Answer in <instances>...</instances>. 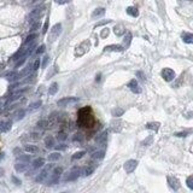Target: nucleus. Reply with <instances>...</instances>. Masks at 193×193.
I'll use <instances>...</instances> for the list:
<instances>
[{
    "label": "nucleus",
    "instance_id": "37998d69",
    "mask_svg": "<svg viewBox=\"0 0 193 193\" xmlns=\"http://www.w3.org/2000/svg\"><path fill=\"white\" fill-rule=\"evenodd\" d=\"M39 66H40V60H39V59H36L35 62L33 63V70H37V69H39Z\"/></svg>",
    "mask_w": 193,
    "mask_h": 193
},
{
    "label": "nucleus",
    "instance_id": "a18cd8bd",
    "mask_svg": "<svg viewBox=\"0 0 193 193\" xmlns=\"http://www.w3.org/2000/svg\"><path fill=\"white\" fill-rule=\"evenodd\" d=\"M46 124H47V121H40V122H37V127H40V128H45Z\"/></svg>",
    "mask_w": 193,
    "mask_h": 193
},
{
    "label": "nucleus",
    "instance_id": "aec40b11",
    "mask_svg": "<svg viewBox=\"0 0 193 193\" xmlns=\"http://www.w3.org/2000/svg\"><path fill=\"white\" fill-rule=\"evenodd\" d=\"M104 13H105V8L104 7H98V8H95L94 11H93L92 17L93 18H98V17H101Z\"/></svg>",
    "mask_w": 193,
    "mask_h": 193
},
{
    "label": "nucleus",
    "instance_id": "5701e85b",
    "mask_svg": "<svg viewBox=\"0 0 193 193\" xmlns=\"http://www.w3.org/2000/svg\"><path fill=\"white\" fill-rule=\"evenodd\" d=\"M6 80H8V81H16L17 78H19V74H17L16 71H11V73H8V74H6Z\"/></svg>",
    "mask_w": 193,
    "mask_h": 193
},
{
    "label": "nucleus",
    "instance_id": "473e14b6",
    "mask_svg": "<svg viewBox=\"0 0 193 193\" xmlns=\"http://www.w3.org/2000/svg\"><path fill=\"white\" fill-rule=\"evenodd\" d=\"M41 106V101H36V103H33L32 105L29 106V111H33V110H36Z\"/></svg>",
    "mask_w": 193,
    "mask_h": 193
},
{
    "label": "nucleus",
    "instance_id": "603ef678",
    "mask_svg": "<svg viewBox=\"0 0 193 193\" xmlns=\"http://www.w3.org/2000/svg\"><path fill=\"white\" fill-rule=\"evenodd\" d=\"M30 138H32L33 140H39V139H40V134H37V133H33Z\"/></svg>",
    "mask_w": 193,
    "mask_h": 193
},
{
    "label": "nucleus",
    "instance_id": "2f4dec72",
    "mask_svg": "<svg viewBox=\"0 0 193 193\" xmlns=\"http://www.w3.org/2000/svg\"><path fill=\"white\" fill-rule=\"evenodd\" d=\"M83 156H85V151H78V152H76V153L71 157V159H73V160H76V159L82 158Z\"/></svg>",
    "mask_w": 193,
    "mask_h": 193
},
{
    "label": "nucleus",
    "instance_id": "a19ab883",
    "mask_svg": "<svg viewBox=\"0 0 193 193\" xmlns=\"http://www.w3.org/2000/svg\"><path fill=\"white\" fill-rule=\"evenodd\" d=\"M53 172H56V174H58V175H62L63 174V168H60V167L54 168L53 169Z\"/></svg>",
    "mask_w": 193,
    "mask_h": 193
},
{
    "label": "nucleus",
    "instance_id": "79ce46f5",
    "mask_svg": "<svg viewBox=\"0 0 193 193\" xmlns=\"http://www.w3.org/2000/svg\"><path fill=\"white\" fill-rule=\"evenodd\" d=\"M44 51H45V45H41V46H40L37 49H36V54L39 56V54H41L42 52H44Z\"/></svg>",
    "mask_w": 193,
    "mask_h": 193
},
{
    "label": "nucleus",
    "instance_id": "c03bdc74",
    "mask_svg": "<svg viewBox=\"0 0 193 193\" xmlns=\"http://www.w3.org/2000/svg\"><path fill=\"white\" fill-rule=\"evenodd\" d=\"M54 1H56L57 4H59V5H64V4L70 3V1H71V0H54Z\"/></svg>",
    "mask_w": 193,
    "mask_h": 193
},
{
    "label": "nucleus",
    "instance_id": "0eeeda50",
    "mask_svg": "<svg viewBox=\"0 0 193 193\" xmlns=\"http://www.w3.org/2000/svg\"><path fill=\"white\" fill-rule=\"evenodd\" d=\"M136 167H138V162H136L135 159H129V160H127L126 163H124V170H126L127 172L134 171Z\"/></svg>",
    "mask_w": 193,
    "mask_h": 193
},
{
    "label": "nucleus",
    "instance_id": "b1692460",
    "mask_svg": "<svg viewBox=\"0 0 193 193\" xmlns=\"http://www.w3.org/2000/svg\"><path fill=\"white\" fill-rule=\"evenodd\" d=\"M127 13L129 16H133V17H138L139 16V11H138V8L136 7H133V6H129L127 8Z\"/></svg>",
    "mask_w": 193,
    "mask_h": 193
},
{
    "label": "nucleus",
    "instance_id": "7ed1b4c3",
    "mask_svg": "<svg viewBox=\"0 0 193 193\" xmlns=\"http://www.w3.org/2000/svg\"><path fill=\"white\" fill-rule=\"evenodd\" d=\"M62 33V24L60 23H57L52 29H51V33H49V42H53L56 39H58L59 34Z\"/></svg>",
    "mask_w": 193,
    "mask_h": 193
},
{
    "label": "nucleus",
    "instance_id": "cd10ccee",
    "mask_svg": "<svg viewBox=\"0 0 193 193\" xmlns=\"http://www.w3.org/2000/svg\"><path fill=\"white\" fill-rule=\"evenodd\" d=\"M114 33L117 35V36H122V34H124V28L122 25H116L114 28Z\"/></svg>",
    "mask_w": 193,
    "mask_h": 193
},
{
    "label": "nucleus",
    "instance_id": "4c0bfd02",
    "mask_svg": "<svg viewBox=\"0 0 193 193\" xmlns=\"http://www.w3.org/2000/svg\"><path fill=\"white\" fill-rule=\"evenodd\" d=\"M39 27H40V22H39V19H37V21L33 22V24H32V29H30V30H32V32H35V30H36Z\"/></svg>",
    "mask_w": 193,
    "mask_h": 193
},
{
    "label": "nucleus",
    "instance_id": "5fc2aeb1",
    "mask_svg": "<svg viewBox=\"0 0 193 193\" xmlns=\"http://www.w3.org/2000/svg\"><path fill=\"white\" fill-rule=\"evenodd\" d=\"M57 148H59V150H63V148H65V145H63V144H60L59 146H57Z\"/></svg>",
    "mask_w": 193,
    "mask_h": 193
},
{
    "label": "nucleus",
    "instance_id": "c756f323",
    "mask_svg": "<svg viewBox=\"0 0 193 193\" xmlns=\"http://www.w3.org/2000/svg\"><path fill=\"white\" fill-rule=\"evenodd\" d=\"M24 116H25V110L21 109V110H18L17 112L15 114V119L16 121H19V119H22Z\"/></svg>",
    "mask_w": 193,
    "mask_h": 193
},
{
    "label": "nucleus",
    "instance_id": "dca6fc26",
    "mask_svg": "<svg viewBox=\"0 0 193 193\" xmlns=\"http://www.w3.org/2000/svg\"><path fill=\"white\" fill-rule=\"evenodd\" d=\"M106 140H107V133H106V131H104V133H100V134L95 138L97 144H105Z\"/></svg>",
    "mask_w": 193,
    "mask_h": 193
},
{
    "label": "nucleus",
    "instance_id": "2eb2a0df",
    "mask_svg": "<svg viewBox=\"0 0 193 193\" xmlns=\"http://www.w3.org/2000/svg\"><path fill=\"white\" fill-rule=\"evenodd\" d=\"M105 52H109V51H114V52H121V51H123V47L121 45H110V46H106L105 47Z\"/></svg>",
    "mask_w": 193,
    "mask_h": 193
},
{
    "label": "nucleus",
    "instance_id": "4468645a",
    "mask_svg": "<svg viewBox=\"0 0 193 193\" xmlns=\"http://www.w3.org/2000/svg\"><path fill=\"white\" fill-rule=\"evenodd\" d=\"M23 93H24V89H18V90H16V92H13V93L11 94V97L8 98V101H15V100L19 99V98L22 97Z\"/></svg>",
    "mask_w": 193,
    "mask_h": 193
},
{
    "label": "nucleus",
    "instance_id": "7c9ffc66",
    "mask_svg": "<svg viewBox=\"0 0 193 193\" xmlns=\"http://www.w3.org/2000/svg\"><path fill=\"white\" fill-rule=\"evenodd\" d=\"M92 158L93 159H101V158H104V151H95L94 153L92 155Z\"/></svg>",
    "mask_w": 193,
    "mask_h": 193
},
{
    "label": "nucleus",
    "instance_id": "72a5a7b5",
    "mask_svg": "<svg viewBox=\"0 0 193 193\" xmlns=\"http://www.w3.org/2000/svg\"><path fill=\"white\" fill-rule=\"evenodd\" d=\"M27 57L28 56H23V57H21V58H19V59H17V63H16V68H19V66H21L24 62H25V59H27Z\"/></svg>",
    "mask_w": 193,
    "mask_h": 193
},
{
    "label": "nucleus",
    "instance_id": "6e6552de",
    "mask_svg": "<svg viewBox=\"0 0 193 193\" xmlns=\"http://www.w3.org/2000/svg\"><path fill=\"white\" fill-rule=\"evenodd\" d=\"M29 168V164L27 162H22V160H17V163L15 164V170L17 172H24L27 171Z\"/></svg>",
    "mask_w": 193,
    "mask_h": 193
},
{
    "label": "nucleus",
    "instance_id": "423d86ee",
    "mask_svg": "<svg viewBox=\"0 0 193 193\" xmlns=\"http://www.w3.org/2000/svg\"><path fill=\"white\" fill-rule=\"evenodd\" d=\"M78 99L77 98H74V97H68V98H63V99H60V100H58V106H69L70 104H74V103H76Z\"/></svg>",
    "mask_w": 193,
    "mask_h": 193
},
{
    "label": "nucleus",
    "instance_id": "c9c22d12",
    "mask_svg": "<svg viewBox=\"0 0 193 193\" xmlns=\"http://www.w3.org/2000/svg\"><path fill=\"white\" fill-rule=\"evenodd\" d=\"M93 171H94V168H92V167H87V168L83 170V175H85V176H88V175L92 174Z\"/></svg>",
    "mask_w": 193,
    "mask_h": 193
},
{
    "label": "nucleus",
    "instance_id": "6e6d98bb",
    "mask_svg": "<svg viewBox=\"0 0 193 193\" xmlns=\"http://www.w3.org/2000/svg\"><path fill=\"white\" fill-rule=\"evenodd\" d=\"M37 1H40V0H33V3H37Z\"/></svg>",
    "mask_w": 193,
    "mask_h": 193
},
{
    "label": "nucleus",
    "instance_id": "20e7f679",
    "mask_svg": "<svg viewBox=\"0 0 193 193\" xmlns=\"http://www.w3.org/2000/svg\"><path fill=\"white\" fill-rule=\"evenodd\" d=\"M162 77H163L167 82H170V81H172L175 78V71L170 68H165L162 70Z\"/></svg>",
    "mask_w": 193,
    "mask_h": 193
},
{
    "label": "nucleus",
    "instance_id": "c85d7f7f",
    "mask_svg": "<svg viewBox=\"0 0 193 193\" xmlns=\"http://www.w3.org/2000/svg\"><path fill=\"white\" fill-rule=\"evenodd\" d=\"M123 114H124V110L122 109V107H115L112 110V116H115V117H119V116H122Z\"/></svg>",
    "mask_w": 193,
    "mask_h": 193
},
{
    "label": "nucleus",
    "instance_id": "58836bf2",
    "mask_svg": "<svg viewBox=\"0 0 193 193\" xmlns=\"http://www.w3.org/2000/svg\"><path fill=\"white\" fill-rule=\"evenodd\" d=\"M130 40H131V34L128 33L124 37V42H126V46H129V42H130Z\"/></svg>",
    "mask_w": 193,
    "mask_h": 193
},
{
    "label": "nucleus",
    "instance_id": "a211bd4d",
    "mask_svg": "<svg viewBox=\"0 0 193 193\" xmlns=\"http://www.w3.org/2000/svg\"><path fill=\"white\" fill-rule=\"evenodd\" d=\"M11 121L7 122H0V131H8L11 129Z\"/></svg>",
    "mask_w": 193,
    "mask_h": 193
},
{
    "label": "nucleus",
    "instance_id": "f3484780",
    "mask_svg": "<svg viewBox=\"0 0 193 193\" xmlns=\"http://www.w3.org/2000/svg\"><path fill=\"white\" fill-rule=\"evenodd\" d=\"M45 165V159L44 158H36L34 162H33V168L34 169H39V168H42Z\"/></svg>",
    "mask_w": 193,
    "mask_h": 193
},
{
    "label": "nucleus",
    "instance_id": "a878e982",
    "mask_svg": "<svg viewBox=\"0 0 193 193\" xmlns=\"http://www.w3.org/2000/svg\"><path fill=\"white\" fill-rule=\"evenodd\" d=\"M159 126H160V123H158V122H150V123L146 124V128L157 131V130L159 129Z\"/></svg>",
    "mask_w": 193,
    "mask_h": 193
},
{
    "label": "nucleus",
    "instance_id": "e433bc0d",
    "mask_svg": "<svg viewBox=\"0 0 193 193\" xmlns=\"http://www.w3.org/2000/svg\"><path fill=\"white\" fill-rule=\"evenodd\" d=\"M17 160H22V162H27V163H29V162H30V157L28 155H23V156H19L17 158Z\"/></svg>",
    "mask_w": 193,
    "mask_h": 193
},
{
    "label": "nucleus",
    "instance_id": "ddd939ff",
    "mask_svg": "<svg viewBox=\"0 0 193 193\" xmlns=\"http://www.w3.org/2000/svg\"><path fill=\"white\" fill-rule=\"evenodd\" d=\"M111 130L115 131V133H119L122 130V122L121 121H114L111 123Z\"/></svg>",
    "mask_w": 193,
    "mask_h": 193
},
{
    "label": "nucleus",
    "instance_id": "49530a36",
    "mask_svg": "<svg viewBox=\"0 0 193 193\" xmlns=\"http://www.w3.org/2000/svg\"><path fill=\"white\" fill-rule=\"evenodd\" d=\"M152 140H153V138H152V136H148L146 140H144V141H143V145H145V146H146L147 144H151V143H152Z\"/></svg>",
    "mask_w": 193,
    "mask_h": 193
},
{
    "label": "nucleus",
    "instance_id": "412c9836",
    "mask_svg": "<svg viewBox=\"0 0 193 193\" xmlns=\"http://www.w3.org/2000/svg\"><path fill=\"white\" fill-rule=\"evenodd\" d=\"M182 40L186 44H193V34L191 33H184L182 34Z\"/></svg>",
    "mask_w": 193,
    "mask_h": 193
},
{
    "label": "nucleus",
    "instance_id": "09e8293b",
    "mask_svg": "<svg viewBox=\"0 0 193 193\" xmlns=\"http://www.w3.org/2000/svg\"><path fill=\"white\" fill-rule=\"evenodd\" d=\"M47 29H48V21L45 22L44 24V28H42V34H46L47 33Z\"/></svg>",
    "mask_w": 193,
    "mask_h": 193
},
{
    "label": "nucleus",
    "instance_id": "864d4df0",
    "mask_svg": "<svg viewBox=\"0 0 193 193\" xmlns=\"http://www.w3.org/2000/svg\"><path fill=\"white\" fill-rule=\"evenodd\" d=\"M175 135H176V136H186L187 133H176Z\"/></svg>",
    "mask_w": 193,
    "mask_h": 193
},
{
    "label": "nucleus",
    "instance_id": "393cba45",
    "mask_svg": "<svg viewBox=\"0 0 193 193\" xmlns=\"http://www.w3.org/2000/svg\"><path fill=\"white\" fill-rule=\"evenodd\" d=\"M57 92H58V83L57 82H53L52 85L49 86V88H48V94L49 95H54Z\"/></svg>",
    "mask_w": 193,
    "mask_h": 193
},
{
    "label": "nucleus",
    "instance_id": "9d476101",
    "mask_svg": "<svg viewBox=\"0 0 193 193\" xmlns=\"http://www.w3.org/2000/svg\"><path fill=\"white\" fill-rule=\"evenodd\" d=\"M168 184H169V186L174 189V191H177L180 188V182L174 176H168Z\"/></svg>",
    "mask_w": 193,
    "mask_h": 193
},
{
    "label": "nucleus",
    "instance_id": "6ab92c4d",
    "mask_svg": "<svg viewBox=\"0 0 193 193\" xmlns=\"http://www.w3.org/2000/svg\"><path fill=\"white\" fill-rule=\"evenodd\" d=\"M45 145H46V147H48V148L53 147V146H54V138H53L52 135H47V136L45 138Z\"/></svg>",
    "mask_w": 193,
    "mask_h": 193
},
{
    "label": "nucleus",
    "instance_id": "1a4fd4ad",
    "mask_svg": "<svg viewBox=\"0 0 193 193\" xmlns=\"http://www.w3.org/2000/svg\"><path fill=\"white\" fill-rule=\"evenodd\" d=\"M128 87L130 88V90H131V92H133V93H135V94H139V93H141V88H140V86H139V83H138V81H136L135 78L130 80V82H129Z\"/></svg>",
    "mask_w": 193,
    "mask_h": 193
},
{
    "label": "nucleus",
    "instance_id": "3c124183",
    "mask_svg": "<svg viewBox=\"0 0 193 193\" xmlns=\"http://www.w3.org/2000/svg\"><path fill=\"white\" fill-rule=\"evenodd\" d=\"M12 181L15 182V185H17V186H18V185H21V180H18L16 176H12Z\"/></svg>",
    "mask_w": 193,
    "mask_h": 193
},
{
    "label": "nucleus",
    "instance_id": "f8f14e48",
    "mask_svg": "<svg viewBox=\"0 0 193 193\" xmlns=\"http://www.w3.org/2000/svg\"><path fill=\"white\" fill-rule=\"evenodd\" d=\"M23 150L29 155H35V153H37V152H39V147L35 146V145H25Z\"/></svg>",
    "mask_w": 193,
    "mask_h": 193
},
{
    "label": "nucleus",
    "instance_id": "4be33fe9",
    "mask_svg": "<svg viewBox=\"0 0 193 193\" xmlns=\"http://www.w3.org/2000/svg\"><path fill=\"white\" fill-rule=\"evenodd\" d=\"M60 157H62V155H60L59 152H52V153L48 155V160L49 162H57L60 159Z\"/></svg>",
    "mask_w": 193,
    "mask_h": 193
},
{
    "label": "nucleus",
    "instance_id": "39448f33",
    "mask_svg": "<svg viewBox=\"0 0 193 193\" xmlns=\"http://www.w3.org/2000/svg\"><path fill=\"white\" fill-rule=\"evenodd\" d=\"M52 169V164H48V165H46L45 167V169H42L41 171L39 172V175L36 176V179H35V181L36 182H44L45 181V179L48 176V171Z\"/></svg>",
    "mask_w": 193,
    "mask_h": 193
},
{
    "label": "nucleus",
    "instance_id": "f03ea898",
    "mask_svg": "<svg viewBox=\"0 0 193 193\" xmlns=\"http://www.w3.org/2000/svg\"><path fill=\"white\" fill-rule=\"evenodd\" d=\"M44 10H45V7H44V6H41V7H37V8L33 10V11L30 12V13H29V16H28V22H29V23H33V22L37 21V19L40 18V16L42 15Z\"/></svg>",
    "mask_w": 193,
    "mask_h": 193
},
{
    "label": "nucleus",
    "instance_id": "ea45409f",
    "mask_svg": "<svg viewBox=\"0 0 193 193\" xmlns=\"http://www.w3.org/2000/svg\"><path fill=\"white\" fill-rule=\"evenodd\" d=\"M57 139H58L59 141H63V140L66 139V134H65V133H59L58 136H57Z\"/></svg>",
    "mask_w": 193,
    "mask_h": 193
},
{
    "label": "nucleus",
    "instance_id": "9b49d317",
    "mask_svg": "<svg viewBox=\"0 0 193 193\" xmlns=\"http://www.w3.org/2000/svg\"><path fill=\"white\" fill-rule=\"evenodd\" d=\"M59 177H60V175L56 174V172H52V175H51L48 177V180H47V185L48 186H52V185L58 184V182H59Z\"/></svg>",
    "mask_w": 193,
    "mask_h": 193
},
{
    "label": "nucleus",
    "instance_id": "f704fd0d",
    "mask_svg": "<svg viewBox=\"0 0 193 193\" xmlns=\"http://www.w3.org/2000/svg\"><path fill=\"white\" fill-rule=\"evenodd\" d=\"M186 184H187L188 188L193 189V175H191V176H188V177H187V180H186Z\"/></svg>",
    "mask_w": 193,
    "mask_h": 193
},
{
    "label": "nucleus",
    "instance_id": "f257e3e1",
    "mask_svg": "<svg viewBox=\"0 0 193 193\" xmlns=\"http://www.w3.org/2000/svg\"><path fill=\"white\" fill-rule=\"evenodd\" d=\"M82 171H83V170L81 169V168H73V169L70 170L68 174L64 176V181H75V180H77Z\"/></svg>",
    "mask_w": 193,
    "mask_h": 193
},
{
    "label": "nucleus",
    "instance_id": "bb28decb",
    "mask_svg": "<svg viewBox=\"0 0 193 193\" xmlns=\"http://www.w3.org/2000/svg\"><path fill=\"white\" fill-rule=\"evenodd\" d=\"M36 37H37L36 34H30V35H28L27 39H25V41H24V46H27V45H29V44L34 42L35 40H36Z\"/></svg>",
    "mask_w": 193,
    "mask_h": 193
},
{
    "label": "nucleus",
    "instance_id": "de8ad7c7",
    "mask_svg": "<svg viewBox=\"0 0 193 193\" xmlns=\"http://www.w3.org/2000/svg\"><path fill=\"white\" fill-rule=\"evenodd\" d=\"M48 60H49V57L48 56H45L44 57V60H42V68H46L47 63H48Z\"/></svg>",
    "mask_w": 193,
    "mask_h": 193
},
{
    "label": "nucleus",
    "instance_id": "8fccbe9b",
    "mask_svg": "<svg viewBox=\"0 0 193 193\" xmlns=\"http://www.w3.org/2000/svg\"><path fill=\"white\" fill-rule=\"evenodd\" d=\"M100 35H101V37H106V36L109 35V29H104L103 32H101Z\"/></svg>",
    "mask_w": 193,
    "mask_h": 193
}]
</instances>
